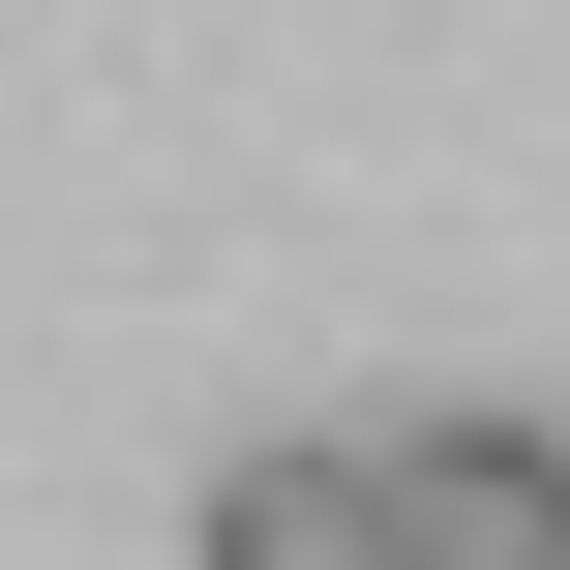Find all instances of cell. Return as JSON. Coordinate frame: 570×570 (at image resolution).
Returning a JSON list of instances; mask_svg holds the SVG:
<instances>
[{"instance_id": "obj_1", "label": "cell", "mask_w": 570, "mask_h": 570, "mask_svg": "<svg viewBox=\"0 0 570 570\" xmlns=\"http://www.w3.org/2000/svg\"><path fill=\"white\" fill-rule=\"evenodd\" d=\"M391 541L421 570H570V421L541 391H421L391 421Z\"/></svg>"}, {"instance_id": "obj_2", "label": "cell", "mask_w": 570, "mask_h": 570, "mask_svg": "<svg viewBox=\"0 0 570 570\" xmlns=\"http://www.w3.org/2000/svg\"><path fill=\"white\" fill-rule=\"evenodd\" d=\"M210 570H421L391 541V421H271V451H210Z\"/></svg>"}]
</instances>
